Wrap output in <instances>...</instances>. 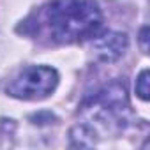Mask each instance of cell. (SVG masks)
<instances>
[{
  "instance_id": "6da1fadb",
  "label": "cell",
  "mask_w": 150,
  "mask_h": 150,
  "mask_svg": "<svg viewBox=\"0 0 150 150\" xmlns=\"http://www.w3.org/2000/svg\"><path fill=\"white\" fill-rule=\"evenodd\" d=\"M42 20L51 39L65 44L94 37L103 27V14L94 0H51Z\"/></svg>"
},
{
  "instance_id": "7a4b0ae2",
  "label": "cell",
  "mask_w": 150,
  "mask_h": 150,
  "mask_svg": "<svg viewBox=\"0 0 150 150\" xmlns=\"http://www.w3.org/2000/svg\"><path fill=\"white\" fill-rule=\"evenodd\" d=\"M58 85V72L48 65L25 67L7 85V94L23 101H37L48 97Z\"/></svg>"
},
{
  "instance_id": "3957f363",
  "label": "cell",
  "mask_w": 150,
  "mask_h": 150,
  "mask_svg": "<svg viewBox=\"0 0 150 150\" xmlns=\"http://www.w3.org/2000/svg\"><path fill=\"white\" fill-rule=\"evenodd\" d=\"M83 108L94 111V117L104 122H117L122 124L125 111H127V94L125 87L120 83H111L99 90L90 103H85Z\"/></svg>"
},
{
  "instance_id": "277c9868",
  "label": "cell",
  "mask_w": 150,
  "mask_h": 150,
  "mask_svg": "<svg viewBox=\"0 0 150 150\" xmlns=\"http://www.w3.org/2000/svg\"><path fill=\"white\" fill-rule=\"evenodd\" d=\"M129 39L122 32H106L94 41V53L103 62H117L127 50Z\"/></svg>"
},
{
  "instance_id": "5b68a950",
  "label": "cell",
  "mask_w": 150,
  "mask_h": 150,
  "mask_svg": "<svg viewBox=\"0 0 150 150\" xmlns=\"http://www.w3.org/2000/svg\"><path fill=\"white\" fill-rule=\"evenodd\" d=\"M94 136H96V131L87 124L74 125L71 129V143H72V146H94L96 145Z\"/></svg>"
},
{
  "instance_id": "8992f818",
  "label": "cell",
  "mask_w": 150,
  "mask_h": 150,
  "mask_svg": "<svg viewBox=\"0 0 150 150\" xmlns=\"http://www.w3.org/2000/svg\"><path fill=\"white\" fill-rule=\"evenodd\" d=\"M136 94L139 99L148 101L150 97V87H148V69H143L136 80Z\"/></svg>"
},
{
  "instance_id": "52a82bcc",
  "label": "cell",
  "mask_w": 150,
  "mask_h": 150,
  "mask_svg": "<svg viewBox=\"0 0 150 150\" xmlns=\"http://www.w3.org/2000/svg\"><path fill=\"white\" fill-rule=\"evenodd\" d=\"M139 44H141V50L146 53L148 51V27L141 28V32H139Z\"/></svg>"
}]
</instances>
